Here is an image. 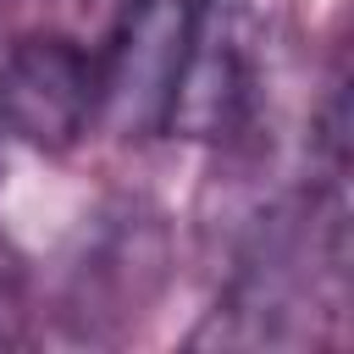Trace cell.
<instances>
[{
	"instance_id": "cell-1",
	"label": "cell",
	"mask_w": 354,
	"mask_h": 354,
	"mask_svg": "<svg viewBox=\"0 0 354 354\" xmlns=\"http://www.w3.org/2000/svg\"><path fill=\"white\" fill-rule=\"evenodd\" d=\"M266 33L271 0H199L166 88L160 133L188 144H221L243 133L260 100Z\"/></svg>"
},
{
	"instance_id": "cell-2",
	"label": "cell",
	"mask_w": 354,
	"mask_h": 354,
	"mask_svg": "<svg viewBox=\"0 0 354 354\" xmlns=\"http://www.w3.org/2000/svg\"><path fill=\"white\" fill-rule=\"evenodd\" d=\"M100 122V55L66 33H22L0 55V133L66 155Z\"/></svg>"
},
{
	"instance_id": "cell-3",
	"label": "cell",
	"mask_w": 354,
	"mask_h": 354,
	"mask_svg": "<svg viewBox=\"0 0 354 354\" xmlns=\"http://www.w3.org/2000/svg\"><path fill=\"white\" fill-rule=\"evenodd\" d=\"M199 0H122L100 55V122L122 138L160 133L166 88Z\"/></svg>"
}]
</instances>
